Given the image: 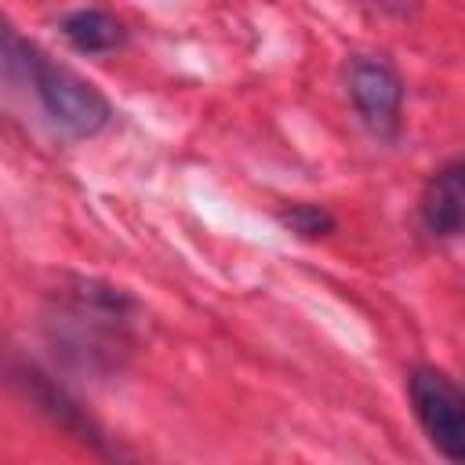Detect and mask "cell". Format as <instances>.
Segmentation results:
<instances>
[{"mask_svg": "<svg viewBox=\"0 0 465 465\" xmlns=\"http://www.w3.org/2000/svg\"><path fill=\"white\" fill-rule=\"evenodd\" d=\"M134 298L120 287L73 276L47 298L44 338L69 371L109 378L134 349Z\"/></svg>", "mask_w": 465, "mask_h": 465, "instance_id": "obj_1", "label": "cell"}, {"mask_svg": "<svg viewBox=\"0 0 465 465\" xmlns=\"http://www.w3.org/2000/svg\"><path fill=\"white\" fill-rule=\"evenodd\" d=\"M280 222L302 240H320V236L334 232V225H338L334 214L320 203H291V207L280 211Z\"/></svg>", "mask_w": 465, "mask_h": 465, "instance_id": "obj_8", "label": "cell"}, {"mask_svg": "<svg viewBox=\"0 0 465 465\" xmlns=\"http://www.w3.org/2000/svg\"><path fill=\"white\" fill-rule=\"evenodd\" d=\"M371 4L381 7V11H389V15H396V18H407V15L418 11V0H371Z\"/></svg>", "mask_w": 465, "mask_h": 465, "instance_id": "obj_9", "label": "cell"}, {"mask_svg": "<svg viewBox=\"0 0 465 465\" xmlns=\"http://www.w3.org/2000/svg\"><path fill=\"white\" fill-rule=\"evenodd\" d=\"M4 51H7V65L25 76V84L33 87V98L40 102L44 116L62 134H69V138H94L98 131L109 127L113 105H109V98L91 80H84L69 65L54 62L51 54H44L36 44L22 40L18 33L4 36Z\"/></svg>", "mask_w": 465, "mask_h": 465, "instance_id": "obj_2", "label": "cell"}, {"mask_svg": "<svg viewBox=\"0 0 465 465\" xmlns=\"http://www.w3.org/2000/svg\"><path fill=\"white\" fill-rule=\"evenodd\" d=\"M418 214L432 236H461L465 232V160L440 167L425 182Z\"/></svg>", "mask_w": 465, "mask_h": 465, "instance_id": "obj_6", "label": "cell"}, {"mask_svg": "<svg viewBox=\"0 0 465 465\" xmlns=\"http://www.w3.org/2000/svg\"><path fill=\"white\" fill-rule=\"evenodd\" d=\"M15 381L25 389V396L33 400V407H36L40 414H47L62 432H69V436H76V440H84V443H91V447H102L98 425L87 418V411H84L54 378L40 374L36 367H22V371H15Z\"/></svg>", "mask_w": 465, "mask_h": 465, "instance_id": "obj_5", "label": "cell"}, {"mask_svg": "<svg viewBox=\"0 0 465 465\" xmlns=\"http://www.w3.org/2000/svg\"><path fill=\"white\" fill-rule=\"evenodd\" d=\"M62 36L80 54H109L127 44L124 22L105 7H80L62 18Z\"/></svg>", "mask_w": 465, "mask_h": 465, "instance_id": "obj_7", "label": "cell"}, {"mask_svg": "<svg viewBox=\"0 0 465 465\" xmlns=\"http://www.w3.org/2000/svg\"><path fill=\"white\" fill-rule=\"evenodd\" d=\"M352 109L378 138H396L403 124V76L381 54H356L345 69Z\"/></svg>", "mask_w": 465, "mask_h": 465, "instance_id": "obj_4", "label": "cell"}, {"mask_svg": "<svg viewBox=\"0 0 465 465\" xmlns=\"http://www.w3.org/2000/svg\"><path fill=\"white\" fill-rule=\"evenodd\" d=\"M407 396L429 443L443 458L465 461V392L454 378L436 367H414L407 374Z\"/></svg>", "mask_w": 465, "mask_h": 465, "instance_id": "obj_3", "label": "cell"}]
</instances>
